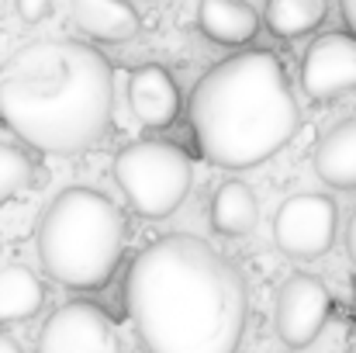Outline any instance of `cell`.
Returning <instances> with one entry per match:
<instances>
[{
    "instance_id": "cell-4",
    "label": "cell",
    "mask_w": 356,
    "mask_h": 353,
    "mask_svg": "<svg viewBox=\"0 0 356 353\" xmlns=\"http://www.w3.org/2000/svg\"><path fill=\"white\" fill-rule=\"evenodd\" d=\"M38 263L70 291H101L121 267L128 222L118 205L87 184L59 191L38 222Z\"/></svg>"
},
{
    "instance_id": "cell-7",
    "label": "cell",
    "mask_w": 356,
    "mask_h": 353,
    "mask_svg": "<svg viewBox=\"0 0 356 353\" xmlns=\"http://www.w3.org/2000/svg\"><path fill=\"white\" fill-rule=\"evenodd\" d=\"M332 315V295L315 274H291L273 298V329L277 340L291 350L312 347Z\"/></svg>"
},
{
    "instance_id": "cell-11",
    "label": "cell",
    "mask_w": 356,
    "mask_h": 353,
    "mask_svg": "<svg viewBox=\"0 0 356 353\" xmlns=\"http://www.w3.org/2000/svg\"><path fill=\"white\" fill-rule=\"evenodd\" d=\"M73 24L104 45H124L142 31V17L131 0H73Z\"/></svg>"
},
{
    "instance_id": "cell-23",
    "label": "cell",
    "mask_w": 356,
    "mask_h": 353,
    "mask_svg": "<svg viewBox=\"0 0 356 353\" xmlns=\"http://www.w3.org/2000/svg\"><path fill=\"white\" fill-rule=\"evenodd\" d=\"M152 3H166V0H152Z\"/></svg>"
},
{
    "instance_id": "cell-18",
    "label": "cell",
    "mask_w": 356,
    "mask_h": 353,
    "mask_svg": "<svg viewBox=\"0 0 356 353\" xmlns=\"http://www.w3.org/2000/svg\"><path fill=\"white\" fill-rule=\"evenodd\" d=\"M52 7H56V0H14V10H17V17H21L24 24H42V21H49V17H52Z\"/></svg>"
},
{
    "instance_id": "cell-2",
    "label": "cell",
    "mask_w": 356,
    "mask_h": 353,
    "mask_svg": "<svg viewBox=\"0 0 356 353\" xmlns=\"http://www.w3.org/2000/svg\"><path fill=\"white\" fill-rule=\"evenodd\" d=\"M115 118V70L76 38H42L0 63V121L31 149L83 152Z\"/></svg>"
},
{
    "instance_id": "cell-17",
    "label": "cell",
    "mask_w": 356,
    "mask_h": 353,
    "mask_svg": "<svg viewBox=\"0 0 356 353\" xmlns=\"http://www.w3.org/2000/svg\"><path fill=\"white\" fill-rule=\"evenodd\" d=\"M31 184H35V163H31V156L24 149H17V146H3L0 142V201L17 198Z\"/></svg>"
},
{
    "instance_id": "cell-14",
    "label": "cell",
    "mask_w": 356,
    "mask_h": 353,
    "mask_svg": "<svg viewBox=\"0 0 356 353\" xmlns=\"http://www.w3.org/2000/svg\"><path fill=\"white\" fill-rule=\"evenodd\" d=\"M259 222V201L249 184L242 180H225L215 198H211V229L225 239L249 235Z\"/></svg>"
},
{
    "instance_id": "cell-1",
    "label": "cell",
    "mask_w": 356,
    "mask_h": 353,
    "mask_svg": "<svg viewBox=\"0 0 356 353\" xmlns=\"http://www.w3.org/2000/svg\"><path fill=\"white\" fill-rule=\"evenodd\" d=\"M124 308L145 353H236L249 319L238 267L208 239H149L124 274Z\"/></svg>"
},
{
    "instance_id": "cell-19",
    "label": "cell",
    "mask_w": 356,
    "mask_h": 353,
    "mask_svg": "<svg viewBox=\"0 0 356 353\" xmlns=\"http://www.w3.org/2000/svg\"><path fill=\"white\" fill-rule=\"evenodd\" d=\"M346 253H350V260H353V267H356V208H353V215H350V222H346Z\"/></svg>"
},
{
    "instance_id": "cell-3",
    "label": "cell",
    "mask_w": 356,
    "mask_h": 353,
    "mask_svg": "<svg viewBox=\"0 0 356 353\" xmlns=\"http://www.w3.org/2000/svg\"><path fill=\"white\" fill-rule=\"evenodd\" d=\"M187 125L197 152L222 170H252L277 156L301 125L284 59L242 49L215 63L191 91Z\"/></svg>"
},
{
    "instance_id": "cell-8",
    "label": "cell",
    "mask_w": 356,
    "mask_h": 353,
    "mask_svg": "<svg viewBox=\"0 0 356 353\" xmlns=\"http://www.w3.org/2000/svg\"><path fill=\"white\" fill-rule=\"evenodd\" d=\"M35 353H118L115 322L94 301H66L45 319Z\"/></svg>"
},
{
    "instance_id": "cell-12",
    "label": "cell",
    "mask_w": 356,
    "mask_h": 353,
    "mask_svg": "<svg viewBox=\"0 0 356 353\" xmlns=\"http://www.w3.org/2000/svg\"><path fill=\"white\" fill-rule=\"evenodd\" d=\"M197 28L215 45L242 49L259 35V10L249 0H197Z\"/></svg>"
},
{
    "instance_id": "cell-21",
    "label": "cell",
    "mask_w": 356,
    "mask_h": 353,
    "mask_svg": "<svg viewBox=\"0 0 356 353\" xmlns=\"http://www.w3.org/2000/svg\"><path fill=\"white\" fill-rule=\"evenodd\" d=\"M0 353H24L17 347V340L14 336H7V333H0Z\"/></svg>"
},
{
    "instance_id": "cell-5",
    "label": "cell",
    "mask_w": 356,
    "mask_h": 353,
    "mask_svg": "<svg viewBox=\"0 0 356 353\" xmlns=\"http://www.w3.org/2000/svg\"><path fill=\"white\" fill-rule=\"evenodd\" d=\"M111 173L128 208L145 222L170 219L187 201L194 184L191 156L166 139H135L121 146L115 152Z\"/></svg>"
},
{
    "instance_id": "cell-22",
    "label": "cell",
    "mask_w": 356,
    "mask_h": 353,
    "mask_svg": "<svg viewBox=\"0 0 356 353\" xmlns=\"http://www.w3.org/2000/svg\"><path fill=\"white\" fill-rule=\"evenodd\" d=\"M353 350H356V333H353Z\"/></svg>"
},
{
    "instance_id": "cell-16",
    "label": "cell",
    "mask_w": 356,
    "mask_h": 353,
    "mask_svg": "<svg viewBox=\"0 0 356 353\" xmlns=\"http://www.w3.org/2000/svg\"><path fill=\"white\" fill-rule=\"evenodd\" d=\"M329 17V0H266L263 21L277 38H305L318 31Z\"/></svg>"
},
{
    "instance_id": "cell-10",
    "label": "cell",
    "mask_w": 356,
    "mask_h": 353,
    "mask_svg": "<svg viewBox=\"0 0 356 353\" xmlns=\"http://www.w3.org/2000/svg\"><path fill=\"white\" fill-rule=\"evenodd\" d=\"M128 108H131V115L142 128H170L184 111L177 77L159 63H145V66L131 70V77H128Z\"/></svg>"
},
{
    "instance_id": "cell-15",
    "label": "cell",
    "mask_w": 356,
    "mask_h": 353,
    "mask_svg": "<svg viewBox=\"0 0 356 353\" xmlns=\"http://www.w3.org/2000/svg\"><path fill=\"white\" fill-rule=\"evenodd\" d=\"M45 305L42 281L21 263H0V326L24 322Z\"/></svg>"
},
{
    "instance_id": "cell-20",
    "label": "cell",
    "mask_w": 356,
    "mask_h": 353,
    "mask_svg": "<svg viewBox=\"0 0 356 353\" xmlns=\"http://www.w3.org/2000/svg\"><path fill=\"white\" fill-rule=\"evenodd\" d=\"M339 10H343V21L350 24V31L356 35V0H339Z\"/></svg>"
},
{
    "instance_id": "cell-13",
    "label": "cell",
    "mask_w": 356,
    "mask_h": 353,
    "mask_svg": "<svg viewBox=\"0 0 356 353\" xmlns=\"http://www.w3.org/2000/svg\"><path fill=\"white\" fill-rule=\"evenodd\" d=\"M315 173L332 191H356V118L336 121L315 146Z\"/></svg>"
},
{
    "instance_id": "cell-6",
    "label": "cell",
    "mask_w": 356,
    "mask_h": 353,
    "mask_svg": "<svg viewBox=\"0 0 356 353\" xmlns=\"http://www.w3.org/2000/svg\"><path fill=\"white\" fill-rule=\"evenodd\" d=\"M339 233L336 198L325 191H301L280 201L273 215V242L291 260H318L332 249Z\"/></svg>"
},
{
    "instance_id": "cell-9",
    "label": "cell",
    "mask_w": 356,
    "mask_h": 353,
    "mask_svg": "<svg viewBox=\"0 0 356 353\" xmlns=\"http://www.w3.org/2000/svg\"><path fill=\"white\" fill-rule=\"evenodd\" d=\"M301 87L312 101H336L356 91V35H318L301 59Z\"/></svg>"
}]
</instances>
